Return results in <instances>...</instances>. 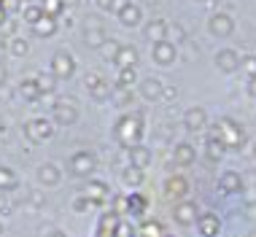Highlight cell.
<instances>
[{"mask_svg": "<svg viewBox=\"0 0 256 237\" xmlns=\"http://www.w3.org/2000/svg\"><path fill=\"white\" fill-rule=\"evenodd\" d=\"M216 138L226 146H240L243 143V130H240L232 118H221L216 124Z\"/></svg>", "mask_w": 256, "mask_h": 237, "instance_id": "6da1fadb", "label": "cell"}, {"mask_svg": "<svg viewBox=\"0 0 256 237\" xmlns=\"http://www.w3.org/2000/svg\"><path fill=\"white\" fill-rule=\"evenodd\" d=\"M116 135H119V140L135 146L138 140H140V118L124 116L122 122H119V127H116Z\"/></svg>", "mask_w": 256, "mask_h": 237, "instance_id": "7a4b0ae2", "label": "cell"}, {"mask_svg": "<svg viewBox=\"0 0 256 237\" xmlns=\"http://www.w3.org/2000/svg\"><path fill=\"white\" fill-rule=\"evenodd\" d=\"M52 73L57 76V78H70L76 73V60L68 52H57L52 57Z\"/></svg>", "mask_w": 256, "mask_h": 237, "instance_id": "3957f363", "label": "cell"}, {"mask_svg": "<svg viewBox=\"0 0 256 237\" xmlns=\"http://www.w3.org/2000/svg\"><path fill=\"white\" fill-rule=\"evenodd\" d=\"M208 27H210V32H213V36L226 38V36H232V32H234V19L230 16V14L218 11V14H213V16H210V22H208Z\"/></svg>", "mask_w": 256, "mask_h": 237, "instance_id": "277c9868", "label": "cell"}, {"mask_svg": "<svg viewBox=\"0 0 256 237\" xmlns=\"http://www.w3.org/2000/svg\"><path fill=\"white\" fill-rule=\"evenodd\" d=\"M151 54H154V62H159V65L168 68V65L176 62L178 48H176V44H170V40H156L154 48H151Z\"/></svg>", "mask_w": 256, "mask_h": 237, "instance_id": "5b68a950", "label": "cell"}, {"mask_svg": "<svg viewBox=\"0 0 256 237\" xmlns=\"http://www.w3.org/2000/svg\"><path fill=\"white\" fill-rule=\"evenodd\" d=\"M24 132H27L30 140L40 143V140H46V138L52 135V122L49 118H30V122L24 124Z\"/></svg>", "mask_w": 256, "mask_h": 237, "instance_id": "8992f818", "label": "cell"}, {"mask_svg": "<svg viewBox=\"0 0 256 237\" xmlns=\"http://www.w3.org/2000/svg\"><path fill=\"white\" fill-rule=\"evenodd\" d=\"M68 167H70L73 176H89V172L94 170V156L89 154V151H76Z\"/></svg>", "mask_w": 256, "mask_h": 237, "instance_id": "52a82bcc", "label": "cell"}, {"mask_svg": "<svg viewBox=\"0 0 256 237\" xmlns=\"http://www.w3.org/2000/svg\"><path fill=\"white\" fill-rule=\"evenodd\" d=\"M240 54L234 52V48H221V52L216 54V68L221 73H234L240 68Z\"/></svg>", "mask_w": 256, "mask_h": 237, "instance_id": "ba28073f", "label": "cell"}, {"mask_svg": "<svg viewBox=\"0 0 256 237\" xmlns=\"http://www.w3.org/2000/svg\"><path fill=\"white\" fill-rule=\"evenodd\" d=\"M197 205L194 202H181V205H176L172 208V218H176V224H181V226H192L197 221Z\"/></svg>", "mask_w": 256, "mask_h": 237, "instance_id": "9c48e42d", "label": "cell"}, {"mask_svg": "<svg viewBox=\"0 0 256 237\" xmlns=\"http://www.w3.org/2000/svg\"><path fill=\"white\" fill-rule=\"evenodd\" d=\"M172 159H176V164H181V167H189L192 162H197V151H194V146L192 143H178L176 146V151H172Z\"/></svg>", "mask_w": 256, "mask_h": 237, "instance_id": "30bf717a", "label": "cell"}, {"mask_svg": "<svg viewBox=\"0 0 256 237\" xmlns=\"http://www.w3.org/2000/svg\"><path fill=\"white\" fill-rule=\"evenodd\" d=\"M52 116L57 118L60 124H73L76 118H78V108H76L73 102H57L52 110Z\"/></svg>", "mask_w": 256, "mask_h": 237, "instance_id": "8fae6325", "label": "cell"}, {"mask_svg": "<svg viewBox=\"0 0 256 237\" xmlns=\"http://www.w3.org/2000/svg\"><path fill=\"white\" fill-rule=\"evenodd\" d=\"M197 226H200V234L202 237H216L221 229V221L213 213H205V216H197Z\"/></svg>", "mask_w": 256, "mask_h": 237, "instance_id": "7c38bea8", "label": "cell"}, {"mask_svg": "<svg viewBox=\"0 0 256 237\" xmlns=\"http://www.w3.org/2000/svg\"><path fill=\"white\" fill-rule=\"evenodd\" d=\"M162 81H156V78H143L140 84V97L143 100H148V102H154V100H162Z\"/></svg>", "mask_w": 256, "mask_h": 237, "instance_id": "4fadbf2b", "label": "cell"}, {"mask_svg": "<svg viewBox=\"0 0 256 237\" xmlns=\"http://www.w3.org/2000/svg\"><path fill=\"white\" fill-rule=\"evenodd\" d=\"M184 124H186V130H192V132L202 130L205 124H208L205 110L202 108H189V110H186V116H184Z\"/></svg>", "mask_w": 256, "mask_h": 237, "instance_id": "5bb4252c", "label": "cell"}, {"mask_svg": "<svg viewBox=\"0 0 256 237\" xmlns=\"http://www.w3.org/2000/svg\"><path fill=\"white\" fill-rule=\"evenodd\" d=\"M38 180H40L44 186H57L60 180H62L60 167H57V164H52V162H46V164L38 170Z\"/></svg>", "mask_w": 256, "mask_h": 237, "instance_id": "9a60e30c", "label": "cell"}, {"mask_svg": "<svg viewBox=\"0 0 256 237\" xmlns=\"http://www.w3.org/2000/svg\"><path fill=\"white\" fill-rule=\"evenodd\" d=\"M189 192V184H186V178L176 176V178H168V184H164V194H168L170 200H178L184 197V194Z\"/></svg>", "mask_w": 256, "mask_h": 237, "instance_id": "2e32d148", "label": "cell"}, {"mask_svg": "<svg viewBox=\"0 0 256 237\" xmlns=\"http://www.w3.org/2000/svg\"><path fill=\"white\" fill-rule=\"evenodd\" d=\"M130 162H132V167H148V162H151V151L146 148V146H130Z\"/></svg>", "mask_w": 256, "mask_h": 237, "instance_id": "e0dca14e", "label": "cell"}, {"mask_svg": "<svg viewBox=\"0 0 256 237\" xmlns=\"http://www.w3.org/2000/svg\"><path fill=\"white\" fill-rule=\"evenodd\" d=\"M119 19H122V24H127V27H135V24L143 19V11L138 8V6L127 3V6H124V8L119 11Z\"/></svg>", "mask_w": 256, "mask_h": 237, "instance_id": "ac0fdd59", "label": "cell"}, {"mask_svg": "<svg viewBox=\"0 0 256 237\" xmlns=\"http://www.w3.org/2000/svg\"><path fill=\"white\" fill-rule=\"evenodd\" d=\"M114 62H116L119 68H135V62H138V52H135L132 46H122V48H119V54L114 57Z\"/></svg>", "mask_w": 256, "mask_h": 237, "instance_id": "d6986e66", "label": "cell"}, {"mask_svg": "<svg viewBox=\"0 0 256 237\" xmlns=\"http://www.w3.org/2000/svg\"><path fill=\"white\" fill-rule=\"evenodd\" d=\"M168 30H170V24L164 22V19H156V22H151L148 27H146V32H148V38L154 40H168Z\"/></svg>", "mask_w": 256, "mask_h": 237, "instance_id": "ffe728a7", "label": "cell"}, {"mask_svg": "<svg viewBox=\"0 0 256 237\" xmlns=\"http://www.w3.org/2000/svg\"><path fill=\"white\" fill-rule=\"evenodd\" d=\"M221 189H224V192H230V194L240 192V189H243V178H240L238 172L226 170L224 176H221Z\"/></svg>", "mask_w": 256, "mask_h": 237, "instance_id": "44dd1931", "label": "cell"}, {"mask_svg": "<svg viewBox=\"0 0 256 237\" xmlns=\"http://www.w3.org/2000/svg\"><path fill=\"white\" fill-rule=\"evenodd\" d=\"M86 86H89V92H92L98 100H106V94H108V84L100 78V76H89L86 78Z\"/></svg>", "mask_w": 256, "mask_h": 237, "instance_id": "7402d4cb", "label": "cell"}, {"mask_svg": "<svg viewBox=\"0 0 256 237\" xmlns=\"http://www.w3.org/2000/svg\"><path fill=\"white\" fill-rule=\"evenodd\" d=\"M32 27H36L38 36H54V30H57V22H54V16H46V14H44V16H40Z\"/></svg>", "mask_w": 256, "mask_h": 237, "instance_id": "603a6c76", "label": "cell"}, {"mask_svg": "<svg viewBox=\"0 0 256 237\" xmlns=\"http://www.w3.org/2000/svg\"><path fill=\"white\" fill-rule=\"evenodd\" d=\"M135 78H138L135 68H122L119 78H116V86H119V89H132V84H135Z\"/></svg>", "mask_w": 256, "mask_h": 237, "instance_id": "cb8c5ba5", "label": "cell"}, {"mask_svg": "<svg viewBox=\"0 0 256 237\" xmlns=\"http://www.w3.org/2000/svg\"><path fill=\"white\" fill-rule=\"evenodd\" d=\"M122 178H124V184H127V186H132V189H135V186L143 184V170H140V167H127V170L122 172Z\"/></svg>", "mask_w": 256, "mask_h": 237, "instance_id": "d4e9b609", "label": "cell"}, {"mask_svg": "<svg viewBox=\"0 0 256 237\" xmlns=\"http://www.w3.org/2000/svg\"><path fill=\"white\" fill-rule=\"evenodd\" d=\"M106 194H108V186L102 184V180H92V184H89V189H86V197L92 200V202H100Z\"/></svg>", "mask_w": 256, "mask_h": 237, "instance_id": "484cf974", "label": "cell"}, {"mask_svg": "<svg viewBox=\"0 0 256 237\" xmlns=\"http://www.w3.org/2000/svg\"><path fill=\"white\" fill-rule=\"evenodd\" d=\"M19 94H22L24 100H38V97H40L38 84L36 81H22V84H19Z\"/></svg>", "mask_w": 256, "mask_h": 237, "instance_id": "4316f807", "label": "cell"}, {"mask_svg": "<svg viewBox=\"0 0 256 237\" xmlns=\"http://www.w3.org/2000/svg\"><path fill=\"white\" fill-rule=\"evenodd\" d=\"M19 180H16V176L8 170V167H0V189H14Z\"/></svg>", "mask_w": 256, "mask_h": 237, "instance_id": "83f0119b", "label": "cell"}, {"mask_svg": "<svg viewBox=\"0 0 256 237\" xmlns=\"http://www.w3.org/2000/svg\"><path fill=\"white\" fill-rule=\"evenodd\" d=\"M221 154H224V143H221L218 138H210V140H208V156L218 159Z\"/></svg>", "mask_w": 256, "mask_h": 237, "instance_id": "f1b7e54d", "label": "cell"}, {"mask_svg": "<svg viewBox=\"0 0 256 237\" xmlns=\"http://www.w3.org/2000/svg\"><path fill=\"white\" fill-rule=\"evenodd\" d=\"M84 40H86V44L89 46H102V44H106V36H102V30H86V36H84Z\"/></svg>", "mask_w": 256, "mask_h": 237, "instance_id": "f546056e", "label": "cell"}, {"mask_svg": "<svg viewBox=\"0 0 256 237\" xmlns=\"http://www.w3.org/2000/svg\"><path fill=\"white\" fill-rule=\"evenodd\" d=\"M54 78H57V76H38L36 78V84H38V92H54Z\"/></svg>", "mask_w": 256, "mask_h": 237, "instance_id": "4dcf8cb0", "label": "cell"}, {"mask_svg": "<svg viewBox=\"0 0 256 237\" xmlns=\"http://www.w3.org/2000/svg\"><path fill=\"white\" fill-rule=\"evenodd\" d=\"M143 234L146 237H164L162 234V224H156V221H151V224L143 226Z\"/></svg>", "mask_w": 256, "mask_h": 237, "instance_id": "1f68e13d", "label": "cell"}, {"mask_svg": "<svg viewBox=\"0 0 256 237\" xmlns=\"http://www.w3.org/2000/svg\"><path fill=\"white\" fill-rule=\"evenodd\" d=\"M11 54H16V57L27 54V44H24L22 38H14V40H11Z\"/></svg>", "mask_w": 256, "mask_h": 237, "instance_id": "d6a6232c", "label": "cell"}, {"mask_svg": "<svg viewBox=\"0 0 256 237\" xmlns=\"http://www.w3.org/2000/svg\"><path fill=\"white\" fill-rule=\"evenodd\" d=\"M114 102H116V106H127V102H130V89H119V86H116Z\"/></svg>", "mask_w": 256, "mask_h": 237, "instance_id": "836d02e7", "label": "cell"}, {"mask_svg": "<svg viewBox=\"0 0 256 237\" xmlns=\"http://www.w3.org/2000/svg\"><path fill=\"white\" fill-rule=\"evenodd\" d=\"M44 14H46V11H40V8H38V6H30V8H27V11H24V16H27V19H30V22H32V24H36V22H38V19H40V16H44Z\"/></svg>", "mask_w": 256, "mask_h": 237, "instance_id": "e575fe53", "label": "cell"}, {"mask_svg": "<svg viewBox=\"0 0 256 237\" xmlns=\"http://www.w3.org/2000/svg\"><path fill=\"white\" fill-rule=\"evenodd\" d=\"M102 48H106V57H108V60H114L116 54H119V48H122V46L116 44V40H110V44L106 40V44H102Z\"/></svg>", "mask_w": 256, "mask_h": 237, "instance_id": "d590c367", "label": "cell"}, {"mask_svg": "<svg viewBox=\"0 0 256 237\" xmlns=\"http://www.w3.org/2000/svg\"><path fill=\"white\" fill-rule=\"evenodd\" d=\"M127 208H130V213H140L143 210V200L140 197H130L127 200Z\"/></svg>", "mask_w": 256, "mask_h": 237, "instance_id": "8d00e7d4", "label": "cell"}, {"mask_svg": "<svg viewBox=\"0 0 256 237\" xmlns=\"http://www.w3.org/2000/svg\"><path fill=\"white\" fill-rule=\"evenodd\" d=\"M172 32H176V40H178V44H184V40H186V36H184V27H181V24H176V27H172Z\"/></svg>", "mask_w": 256, "mask_h": 237, "instance_id": "74e56055", "label": "cell"}, {"mask_svg": "<svg viewBox=\"0 0 256 237\" xmlns=\"http://www.w3.org/2000/svg\"><path fill=\"white\" fill-rule=\"evenodd\" d=\"M248 94L256 97V73L251 76V78H248Z\"/></svg>", "mask_w": 256, "mask_h": 237, "instance_id": "f35d334b", "label": "cell"}, {"mask_svg": "<svg viewBox=\"0 0 256 237\" xmlns=\"http://www.w3.org/2000/svg\"><path fill=\"white\" fill-rule=\"evenodd\" d=\"M98 6L102 11H114V0H98Z\"/></svg>", "mask_w": 256, "mask_h": 237, "instance_id": "ab89813d", "label": "cell"}, {"mask_svg": "<svg viewBox=\"0 0 256 237\" xmlns=\"http://www.w3.org/2000/svg\"><path fill=\"white\" fill-rule=\"evenodd\" d=\"M86 202H92V200H84V197H78V200H76V210H86Z\"/></svg>", "mask_w": 256, "mask_h": 237, "instance_id": "60d3db41", "label": "cell"}, {"mask_svg": "<svg viewBox=\"0 0 256 237\" xmlns=\"http://www.w3.org/2000/svg\"><path fill=\"white\" fill-rule=\"evenodd\" d=\"M30 200H32V205H36V208H40V205H44V197H40L38 192H32V194H30Z\"/></svg>", "mask_w": 256, "mask_h": 237, "instance_id": "b9f144b4", "label": "cell"}, {"mask_svg": "<svg viewBox=\"0 0 256 237\" xmlns=\"http://www.w3.org/2000/svg\"><path fill=\"white\" fill-rule=\"evenodd\" d=\"M0 210H3V213H8V210H11V202L6 200V197H0Z\"/></svg>", "mask_w": 256, "mask_h": 237, "instance_id": "7bdbcfd3", "label": "cell"}, {"mask_svg": "<svg viewBox=\"0 0 256 237\" xmlns=\"http://www.w3.org/2000/svg\"><path fill=\"white\" fill-rule=\"evenodd\" d=\"M162 97L164 100H172V97H176V89H162Z\"/></svg>", "mask_w": 256, "mask_h": 237, "instance_id": "ee69618b", "label": "cell"}, {"mask_svg": "<svg viewBox=\"0 0 256 237\" xmlns=\"http://www.w3.org/2000/svg\"><path fill=\"white\" fill-rule=\"evenodd\" d=\"M8 100V89H0V102H6Z\"/></svg>", "mask_w": 256, "mask_h": 237, "instance_id": "f6af8a7d", "label": "cell"}, {"mask_svg": "<svg viewBox=\"0 0 256 237\" xmlns=\"http://www.w3.org/2000/svg\"><path fill=\"white\" fill-rule=\"evenodd\" d=\"M3 81H6V68L0 65V84H3Z\"/></svg>", "mask_w": 256, "mask_h": 237, "instance_id": "bcb514c9", "label": "cell"}, {"mask_svg": "<svg viewBox=\"0 0 256 237\" xmlns=\"http://www.w3.org/2000/svg\"><path fill=\"white\" fill-rule=\"evenodd\" d=\"M46 237H68V234H62V232H49Z\"/></svg>", "mask_w": 256, "mask_h": 237, "instance_id": "7dc6e473", "label": "cell"}, {"mask_svg": "<svg viewBox=\"0 0 256 237\" xmlns=\"http://www.w3.org/2000/svg\"><path fill=\"white\" fill-rule=\"evenodd\" d=\"M0 234H3V224H0Z\"/></svg>", "mask_w": 256, "mask_h": 237, "instance_id": "c3c4849f", "label": "cell"}, {"mask_svg": "<svg viewBox=\"0 0 256 237\" xmlns=\"http://www.w3.org/2000/svg\"><path fill=\"white\" fill-rule=\"evenodd\" d=\"M254 156H256V146H254Z\"/></svg>", "mask_w": 256, "mask_h": 237, "instance_id": "681fc988", "label": "cell"}, {"mask_svg": "<svg viewBox=\"0 0 256 237\" xmlns=\"http://www.w3.org/2000/svg\"><path fill=\"white\" fill-rule=\"evenodd\" d=\"M164 237H170V234H164Z\"/></svg>", "mask_w": 256, "mask_h": 237, "instance_id": "f907efd6", "label": "cell"}, {"mask_svg": "<svg viewBox=\"0 0 256 237\" xmlns=\"http://www.w3.org/2000/svg\"><path fill=\"white\" fill-rule=\"evenodd\" d=\"M254 237H256V234H254Z\"/></svg>", "mask_w": 256, "mask_h": 237, "instance_id": "816d5d0a", "label": "cell"}]
</instances>
